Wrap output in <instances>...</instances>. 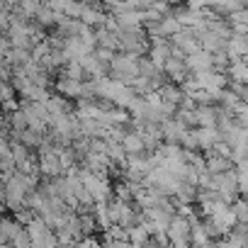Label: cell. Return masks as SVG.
Returning <instances> with one entry per match:
<instances>
[{"mask_svg":"<svg viewBox=\"0 0 248 248\" xmlns=\"http://www.w3.org/2000/svg\"><path fill=\"white\" fill-rule=\"evenodd\" d=\"M78 178L83 180L85 190H88L90 197H93V202H109V197H112V185H109V178H107V175L93 173V170L83 168V170H78Z\"/></svg>","mask_w":248,"mask_h":248,"instance_id":"6da1fadb","label":"cell"},{"mask_svg":"<svg viewBox=\"0 0 248 248\" xmlns=\"http://www.w3.org/2000/svg\"><path fill=\"white\" fill-rule=\"evenodd\" d=\"M109 68H112V76L114 80H122V83H132L137 76H139V56L134 54H114L112 61H109Z\"/></svg>","mask_w":248,"mask_h":248,"instance_id":"7a4b0ae2","label":"cell"},{"mask_svg":"<svg viewBox=\"0 0 248 248\" xmlns=\"http://www.w3.org/2000/svg\"><path fill=\"white\" fill-rule=\"evenodd\" d=\"M195 80H197V85L202 88V90H207V93H212L214 97L229 85V78L221 73V71H202V73H195Z\"/></svg>","mask_w":248,"mask_h":248,"instance_id":"3957f363","label":"cell"},{"mask_svg":"<svg viewBox=\"0 0 248 248\" xmlns=\"http://www.w3.org/2000/svg\"><path fill=\"white\" fill-rule=\"evenodd\" d=\"M56 93L61 95V97H95L93 95V90H90V83H83V80H73V78H66V76H61L59 80H56Z\"/></svg>","mask_w":248,"mask_h":248,"instance_id":"277c9868","label":"cell"},{"mask_svg":"<svg viewBox=\"0 0 248 248\" xmlns=\"http://www.w3.org/2000/svg\"><path fill=\"white\" fill-rule=\"evenodd\" d=\"M109 217H112V224H119L124 229L134 226V221H137V212L129 207V202H122V200L109 202Z\"/></svg>","mask_w":248,"mask_h":248,"instance_id":"5b68a950","label":"cell"},{"mask_svg":"<svg viewBox=\"0 0 248 248\" xmlns=\"http://www.w3.org/2000/svg\"><path fill=\"white\" fill-rule=\"evenodd\" d=\"M185 66H187V71H192V73L212 71V68H214V63H212V54L204 51V49H200V51L185 56Z\"/></svg>","mask_w":248,"mask_h":248,"instance_id":"8992f818","label":"cell"},{"mask_svg":"<svg viewBox=\"0 0 248 248\" xmlns=\"http://www.w3.org/2000/svg\"><path fill=\"white\" fill-rule=\"evenodd\" d=\"M161 129H163V141H168V144H180L183 134L187 132V127H185V124H180L175 117L161 122Z\"/></svg>","mask_w":248,"mask_h":248,"instance_id":"52a82bcc","label":"cell"},{"mask_svg":"<svg viewBox=\"0 0 248 248\" xmlns=\"http://www.w3.org/2000/svg\"><path fill=\"white\" fill-rule=\"evenodd\" d=\"M163 73H168L170 80H173L175 85H183V83L187 80V66H185V59H175V56H170V59L166 61V66H163Z\"/></svg>","mask_w":248,"mask_h":248,"instance_id":"ba28073f","label":"cell"},{"mask_svg":"<svg viewBox=\"0 0 248 248\" xmlns=\"http://www.w3.org/2000/svg\"><path fill=\"white\" fill-rule=\"evenodd\" d=\"M226 54L229 59H246L248 56V34H231L226 42Z\"/></svg>","mask_w":248,"mask_h":248,"instance_id":"9c48e42d","label":"cell"},{"mask_svg":"<svg viewBox=\"0 0 248 248\" xmlns=\"http://www.w3.org/2000/svg\"><path fill=\"white\" fill-rule=\"evenodd\" d=\"M226 78H229V83H243V85H248V63L243 59H233L226 66Z\"/></svg>","mask_w":248,"mask_h":248,"instance_id":"30bf717a","label":"cell"},{"mask_svg":"<svg viewBox=\"0 0 248 248\" xmlns=\"http://www.w3.org/2000/svg\"><path fill=\"white\" fill-rule=\"evenodd\" d=\"M197 127H217L219 119V107L217 105H197Z\"/></svg>","mask_w":248,"mask_h":248,"instance_id":"8fae6325","label":"cell"},{"mask_svg":"<svg viewBox=\"0 0 248 248\" xmlns=\"http://www.w3.org/2000/svg\"><path fill=\"white\" fill-rule=\"evenodd\" d=\"M122 146H124V151H127V156H141V154H146V144H144V139H141L139 132H127V134H124V139H122Z\"/></svg>","mask_w":248,"mask_h":248,"instance_id":"7c38bea8","label":"cell"},{"mask_svg":"<svg viewBox=\"0 0 248 248\" xmlns=\"http://www.w3.org/2000/svg\"><path fill=\"white\" fill-rule=\"evenodd\" d=\"M197 139H200V151H212V146L221 141V132L217 127H197Z\"/></svg>","mask_w":248,"mask_h":248,"instance_id":"4fadbf2b","label":"cell"},{"mask_svg":"<svg viewBox=\"0 0 248 248\" xmlns=\"http://www.w3.org/2000/svg\"><path fill=\"white\" fill-rule=\"evenodd\" d=\"M204 163H207V173H212V175H219V173H226V170L233 168V161L231 158L217 156V154H207Z\"/></svg>","mask_w":248,"mask_h":248,"instance_id":"5bb4252c","label":"cell"},{"mask_svg":"<svg viewBox=\"0 0 248 248\" xmlns=\"http://www.w3.org/2000/svg\"><path fill=\"white\" fill-rule=\"evenodd\" d=\"M80 66H83L85 76H90V78H102V76H105V71H107V66H105L95 54L83 56V59H80Z\"/></svg>","mask_w":248,"mask_h":248,"instance_id":"9a60e30c","label":"cell"},{"mask_svg":"<svg viewBox=\"0 0 248 248\" xmlns=\"http://www.w3.org/2000/svg\"><path fill=\"white\" fill-rule=\"evenodd\" d=\"M158 95H161V100L163 102H168V105H180L183 102V97H185V93H183V88L180 85H175V83H166V85H161L158 88Z\"/></svg>","mask_w":248,"mask_h":248,"instance_id":"2e32d148","label":"cell"},{"mask_svg":"<svg viewBox=\"0 0 248 248\" xmlns=\"http://www.w3.org/2000/svg\"><path fill=\"white\" fill-rule=\"evenodd\" d=\"M25 226L17 219H0V243H10Z\"/></svg>","mask_w":248,"mask_h":248,"instance_id":"e0dca14e","label":"cell"},{"mask_svg":"<svg viewBox=\"0 0 248 248\" xmlns=\"http://www.w3.org/2000/svg\"><path fill=\"white\" fill-rule=\"evenodd\" d=\"M127 231H129V243H132V246H146L149 238H151V233H149V229H146L144 224H134V226H129Z\"/></svg>","mask_w":248,"mask_h":248,"instance_id":"ac0fdd59","label":"cell"},{"mask_svg":"<svg viewBox=\"0 0 248 248\" xmlns=\"http://www.w3.org/2000/svg\"><path fill=\"white\" fill-rule=\"evenodd\" d=\"M59 15H61V13L51 10L49 5H42V8L37 10L34 20H37V25H42V27H51V25H56V22H59Z\"/></svg>","mask_w":248,"mask_h":248,"instance_id":"d6986e66","label":"cell"},{"mask_svg":"<svg viewBox=\"0 0 248 248\" xmlns=\"http://www.w3.org/2000/svg\"><path fill=\"white\" fill-rule=\"evenodd\" d=\"M175 197H178V204H192V202H197V185L183 183L180 190L175 192Z\"/></svg>","mask_w":248,"mask_h":248,"instance_id":"ffe728a7","label":"cell"},{"mask_svg":"<svg viewBox=\"0 0 248 248\" xmlns=\"http://www.w3.org/2000/svg\"><path fill=\"white\" fill-rule=\"evenodd\" d=\"M44 105H46V109H49L51 117H59V114H66V112H68L66 97H61V95H49V100H46Z\"/></svg>","mask_w":248,"mask_h":248,"instance_id":"44dd1931","label":"cell"},{"mask_svg":"<svg viewBox=\"0 0 248 248\" xmlns=\"http://www.w3.org/2000/svg\"><path fill=\"white\" fill-rule=\"evenodd\" d=\"M231 209H233L238 224H248V197H241V200L236 197V200L231 202Z\"/></svg>","mask_w":248,"mask_h":248,"instance_id":"7402d4cb","label":"cell"},{"mask_svg":"<svg viewBox=\"0 0 248 248\" xmlns=\"http://www.w3.org/2000/svg\"><path fill=\"white\" fill-rule=\"evenodd\" d=\"M10 129H13V134H20V132L27 129V117H25L22 109H17V112L10 114Z\"/></svg>","mask_w":248,"mask_h":248,"instance_id":"603a6c76","label":"cell"},{"mask_svg":"<svg viewBox=\"0 0 248 248\" xmlns=\"http://www.w3.org/2000/svg\"><path fill=\"white\" fill-rule=\"evenodd\" d=\"M185 151H200V139H197V129H187L180 139Z\"/></svg>","mask_w":248,"mask_h":248,"instance_id":"cb8c5ba5","label":"cell"},{"mask_svg":"<svg viewBox=\"0 0 248 248\" xmlns=\"http://www.w3.org/2000/svg\"><path fill=\"white\" fill-rule=\"evenodd\" d=\"M10 246H13V248H32V238H30L27 229H22V231L10 241Z\"/></svg>","mask_w":248,"mask_h":248,"instance_id":"d4e9b609","label":"cell"},{"mask_svg":"<svg viewBox=\"0 0 248 248\" xmlns=\"http://www.w3.org/2000/svg\"><path fill=\"white\" fill-rule=\"evenodd\" d=\"M76 248H105L97 238H93V236H83L78 243H76Z\"/></svg>","mask_w":248,"mask_h":248,"instance_id":"484cf974","label":"cell"},{"mask_svg":"<svg viewBox=\"0 0 248 248\" xmlns=\"http://www.w3.org/2000/svg\"><path fill=\"white\" fill-rule=\"evenodd\" d=\"M13 51V42L8 39V34H0V61Z\"/></svg>","mask_w":248,"mask_h":248,"instance_id":"4316f807","label":"cell"},{"mask_svg":"<svg viewBox=\"0 0 248 248\" xmlns=\"http://www.w3.org/2000/svg\"><path fill=\"white\" fill-rule=\"evenodd\" d=\"M0 248H13L10 243H0Z\"/></svg>","mask_w":248,"mask_h":248,"instance_id":"83f0119b","label":"cell"},{"mask_svg":"<svg viewBox=\"0 0 248 248\" xmlns=\"http://www.w3.org/2000/svg\"><path fill=\"white\" fill-rule=\"evenodd\" d=\"M241 5H243V8H248V0H241Z\"/></svg>","mask_w":248,"mask_h":248,"instance_id":"f1b7e54d","label":"cell"},{"mask_svg":"<svg viewBox=\"0 0 248 248\" xmlns=\"http://www.w3.org/2000/svg\"><path fill=\"white\" fill-rule=\"evenodd\" d=\"M0 214H3V207H0ZM0 219H3V217H0Z\"/></svg>","mask_w":248,"mask_h":248,"instance_id":"f546056e","label":"cell"},{"mask_svg":"<svg viewBox=\"0 0 248 248\" xmlns=\"http://www.w3.org/2000/svg\"><path fill=\"white\" fill-rule=\"evenodd\" d=\"M166 248H168V246H166Z\"/></svg>","mask_w":248,"mask_h":248,"instance_id":"4dcf8cb0","label":"cell"}]
</instances>
